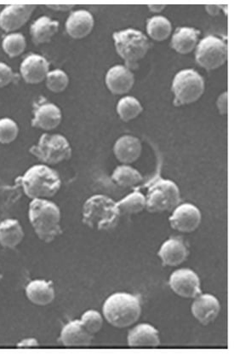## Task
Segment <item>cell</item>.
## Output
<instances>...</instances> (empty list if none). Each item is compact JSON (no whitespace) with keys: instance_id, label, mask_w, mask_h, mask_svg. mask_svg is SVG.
Returning a JSON list of instances; mask_svg holds the SVG:
<instances>
[{"instance_id":"6da1fadb","label":"cell","mask_w":234,"mask_h":354,"mask_svg":"<svg viewBox=\"0 0 234 354\" xmlns=\"http://www.w3.org/2000/svg\"><path fill=\"white\" fill-rule=\"evenodd\" d=\"M29 222L42 242L52 243L62 234L59 207L48 199L32 200L28 209Z\"/></svg>"},{"instance_id":"7a4b0ae2","label":"cell","mask_w":234,"mask_h":354,"mask_svg":"<svg viewBox=\"0 0 234 354\" xmlns=\"http://www.w3.org/2000/svg\"><path fill=\"white\" fill-rule=\"evenodd\" d=\"M142 313L140 299L126 292H117L105 301L102 313L113 327L126 328L134 326Z\"/></svg>"},{"instance_id":"3957f363","label":"cell","mask_w":234,"mask_h":354,"mask_svg":"<svg viewBox=\"0 0 234 354\" xmlns=\"http://www.w3.org/2000/svg\"><path fill=\"white\" fill-rule=\"evenodd\" d=\"M17 181L25 195L31 200L51 198L61 187V180L57 171L42 164L31 167Z\"/></svg>"},{"instance_id":"277c9868","label":"cell","mask_w":234,"mask_h":354,"mask_svg":"<svg viewBox=\"0 0 234 354\" xmlns=\"http://www.w3.org/2000/svg\"><path fill=\"white\" fill-rule=\"evenodd\" d=\"M120 216L121 214L117 203L108 196H90L83 206V223L99 232L115 229L119 224Z\"/></svg>"},{"instance_id":"5b68a950","label":"cell","mask_w":234,"mask_h":354,"mask_svg":"<svg viewBox=\"0 0 234 354\" xmlns=\"http://www.w3.org/2000/svg\"><path fill=\"white\" fill-rule=\"evenodd\" d=\"M117 53L122 58L126 67L130 71H137L139 63L148 54L149 40L144 32L130 28L115 32L113 35Z\"/></svg>"},{"instance_id":"8992f818","label":"cell","mask_w":234,"mask_h":354,"mask_svg":"<svg viewBox=\"0 0 234 354\" xmlns=\"http://www.w3.org/2000/svg\"><path fill=\"white\" fill-rule=\"evenodd\" d=\"M29 152L47 166L57 165L70 159L72 155L70 143L61 134L43 133Z\"/></svg>"},{"instance_id":"52a82bcc","label":"cell","mask_w":234,"mask_h":354,"mask_svg":"<svg viewBox=\"0 0 234 354\" xmlns=\"http://www.w3.org/2000/svg\"><path fill=\"white\" fill-rule=\"evenodd\" d=\"M175 107L196 103L206 91V82L199 73L193 69H184L175 75L171 86Z\"/></svg>"},{"instance_id":"ba28073f","label":"cell","mask_w":234,"mask_h":354,"mask_svg":"<svg viewBox=\"0 0 234 354\" xmlns=\"http://www.w3.org/2000/svg\"><path fill=\"white\" fill-rule=\"evenodd\" d=\"M146 209L150 214H163L173 211L181 203V193L175 182L159 178L150 186Z\"/></svg>"},{"instance_id":"9c48e42d","label":"cell","mask_w":234,"mask_h":354,"mask_svg":"<svg viewBox=\"0 0 234 354\" xmlns=\"http://www.w3.org/2000/svg\"><path fill=\"white\" fill-rule=\"evenodd\" d=\"M228 54V45L224 40L217 36H207L197 46L196 63L207 71H217L225 64Z\"/></svg>"},{"instance_id":"30bf717a","label":"cell","mask_w":234,"mask_h":354,"mask_svg":"<svg viewBox=\"0 0 234 354\" xmlns=\"http://www.w3.org/2000/svg\"><path fill=\"white\" fill-rule=\"evenodd\" d=\"M169 286L178 297L195 299L202 294L199 277L191 269H179L170 277Z\"/></svg>"},{"instance_id":"8fae6325","label":"cell","mask_w":234,"mask_h":354,"mask_svg":"<svg viewBox=\"0 0 234 354\" xmlns=\"http://www.w3.org/2000/svg\"><path fill=\"white\" fill-rule=\"evenodd\" d=\"M171 228L175 231L189 234L199 227L202 222V214L192 203L179 204L170 217Z\"/></svg>"},{"instance_id":"7c38bea8","label":"cell","mask_w":234,"mask_h":354,"mask_svg":"<svg viewBox=\"0 0 234 354\" xmlns=\"http://www.w3.org/2000/svg\"><path fill=\"white\" fill-rule=\"evenodd\" d=\"M61 122L62 113L58 106L46 100L45 98L35 104L34 118L31 122L32 127L50 131L59 127Z\"/></svg>"},{"instance_id":"4fadbf2b","label":"cell","mask_w":234,"mask_h":354,"mask_svg":"<svg viewBox=\"0 0 234 354\" xmlns=\"http://www.w3.org/2000/svg\"><path fill=\"white\" fill-rule=\"evenodd\" d=\"M36 7L31 5L6 6L0 12V28L6 32H12L23 28L30 19Z\"/></svg>"},{"instance_id":"5bb4252c","label":"cell","mask_w":234,"mask_h":354,"mask_svg":"<svg viewBox=\"0 0 234 354\" xmlns=\"http://www.w3.org/2000/svg\"><path fill=\"white\" fill-rule=\"evenodd\" d=\"M191 311L197 322L206 326L217 319L221 311V304L214 295L202 293L193 301Z\"/></svg>"},{"instance_id":"9a60e30c","label":"cell","mask_w":234,"mask_h":354,"mask_svg":"<svg viewBox=\"0 0 234 354\" xmlns=\"http://www.w3.org/2000/svg\"><path fill=\"white\" fill-rule=\"evenodd\" d=\"M190 251L184 241L180 237H171L162 244L158 252L164 266L177 268L188 260Z\"/></svg>"},{"instance_id":"2e32d148","label":"cell","mask_w":234,"mask_h":354,"mask_svg":"<svg viewBox=\"0 0 234 354\" xmlns=\"http://www.w3.org/2000/svg\"><path fill=\"white\" fill-rule=\"evenodd\" d=\"M21 77L29 85H38L46 80L50 72L49 62L38 54L29 55L20 66Z\"/></svg>"},{"instance_id":"e0dca14e","label":"cell","mask_w":234,"mask_h":354,"mask_svg":"<svg viewBox=\"0 0 234 354\" xmlns=\"http://www.w3.org/2000/svg\"><path fill=\"white\" fill-rule=\"evenodd\" d=\"M93 340L94 335L86 330L80 319L68 323L61 331L60 342L67 348L89 346Z\"/></svg>"},{"instance_id":"ac0fdd59","label":"cell","mask_w":234,"mask_h":354,"mask_svg":"<svg viewBox=\"0 0 234 354\" xmlns=\"http://www.w3.org/2000/svg\"><path fill=\"white\" fill-rule=\"evenodd\" d=\"M135 84L133 71L126 66L117 65L109 69L106 75V85L115 95H124L130 92Z\"/></svg>"},{"instance_id":"d6986e66","label":"cell","mask_w":234,"mask_h":354,"mask_svg":"<svg viewBox=\"0 0 234 354\" xmlns=\"http://www.w3.org/2000/svg\"><path fill=\"white\" fill-rule=\"evenodd\" d=\"M127 343L130 348H158L159 330L149 324H137L128 333Z\"/></svg>"},{"instance_id":"ffe728a7","label":"cell","mask_w":234,"mask_h":354,"mask_svg":"<svg viewBox=\"0 0 234 354\" xmlns=\"http://www.w3.org/2000/svg\"><path fill=\"white\" fill-rule=\"evenodd\" d=\"M94 25L92 14L85 10H76L69 15L66 21V31L72 39H81L92 32Z\"/></svg>"},{"instance_id":"44dd1931","label":"cell","mask_w":234,"mask_h":354,"mask_svg":"<svg viewBox=\"0 0 234 354\" xmlns=\"http://www.w3.org/2000/svg\"><path fill=\"white\" fill-rule=\"evenodd\" d=\"M113 153L117 160L124 165L133 164L141 158L142 145L139 138L131 135H124L116 141Z\"/></svg>"},{"instance_id":"7402d4cb","label":"cell","mask_w":234,"mask_h":354,"mask_svg":"<svg viewBox=\"0 0 234 354\" xmlns=\"http://www.w3.org/2000/svg\"><path fill=\"white\" fill-rule=\"evenodd\" d=\"M25 293L29 301L39 306H48L56 298L52 282L45 279L31 281L26 287Z\"/></svg>"},{"instance_id":"603a6c76","label":"cell","mask_w":234,"mask_h":354,"mask_svg":"<svg viewBox=\"0 0 234 354\" xmlns=\"http://www.w3.org/2000/svg\"><path fill=\"white\" fill-rule=\"evenodd\" d=\"M200 34V31L196 28H178L171 39V48L182 55L191 53L197 46Z\"/></svg>"},{"instance_id":"cb8c5ba5","label":"cell","mask_w":234,"mask_h":354,"mask_svg":"<svg viewBox=\"0 0 234 354\" xmlns=\"http://www.w3.org/2000/svg\"><path fill=\"white\" fill-rule=\"evenodd\" d=\"M24 231L19 221L7 218L0 222V245L13 250L23 242Z\"/></svg>"},{"instance_id":"d4e9b609","label":"cell","mask_w":234,"mask_h":354,"mask_svg":"<svg viewBox=\"0 0 234 354\" xmlns=\"http://www.w3.org/2000/svg\"><path fill=\"white\" fill-rule=\"evenodd\" d=\"M60 24L57 21L48 17H41L31 25L30 35L35 45L49 43L59 30Z\"/></svg>"},{"instance_id":"484cf974","label":"cell","mask_w":234,"mask_h":354,"mask_svg":"<svg viewBox=\"0 0 234 354\" xmlns=\"http://www.w3.org/2000/svg\"><path fill=\"white\" fill-rule=\"evenodd\" d=\"M112 180L122 188L134 187L144 180L140 171L129 165L116 167L112 174Z\"/></svg>"},{"instance_id":"4316f807","label":"cell","mask_w":234,"mask_h":354,"mask_svg":"<svg viewBox=\"0 0 234 354\" xmlns=\"http://www.w3.org/2000/svg\"><path fill=\"white\" fill-rule=\"evenodd\" d=\"M147 32L149 37L157 42H163L170 37L173 24L162 16H156L148 20Z\"/></svg>"},{"instance_id":"83f0119b","label":"cell","mask_w":234,"mask_h":354,"mask_svg":"<svg viewBox=\"0 0 234 354\" xmlns=\"http://www.w3.org/2000/svg\"><path fill=\"white\" fill-rule=\"evenodd\" d=\"M117 207L122 215H135L141 214L147 207V200L142 193L135 192L124 197L117 203Z\"/></svg>"},{"instance_id":"f1b7e54d","label":"cell","mask_w":234,"mask_h":354,"mask_svg":"<svg viewBox=\"0 0 234 354\" xmlns=\"http://www.w3.org/2000/svg\"><path fill=\"white\" fill-rule=\"evenodd\" d=\"M142 111H144V107L134 97H124L117 104V113L124 122H129L137 118Z\"/></svg>"},{"instance_id":"f546056e","label":"cell","mask_w":234,"mask_h":354,"mask_svg":"<svg viewBox=\"0 0 234 354\" xmlns=\"http://www.w3.org/2000/svg\"><path fill=\"white\" fill-rule=\"evenodd\" d=\"M27 41L20 32H12L6 35L2 41V48L10 58L19 57L24 53Z\"/></svg>"},{"instance_id":"4dcf8cb0","label":"cell","mask_w":234,"mask_h":354,"mask_svg":"<svg viewBox=\"0 0 234 354\" xmlns=\"http://www.w3.org/2000/svg\"><path fill=\"white\" fill-rule=\"evenodd\" d=\"M46 87L54 93H64L69 85L68 75L61 69L48 73L46 79Z\"/></svg>"},{"instance_id":"1f68e13d","label":"cell","mask_w":234,"mask_h":354,"mask_svg":"<svg viewBox=\"0 0 234 354\" xmlns=\"http://www.w3.org/2000/svg\"><path fill=\"white\" fill-rule=\"evenodd\" d=\"M18 134L19 127L14 120L10 118L0 119V144H12L17 140Z\"/></svg>"},{"instance_id":"d6a6232c","label":"cell","mask_w":234,"mask_h":354,"mask_svg":"<svg viewBox=\"0 0 234 354\" xmlns=\"http://www.w3.org/2000/svg\"><path fill=\"white\" fill-rule=\"evenodd\" d=\"M80 321L86 330L93 335L97 334L104 326V319L96 310H88L84 313Z\"/></svg>"},{"instance_id":"836d02e7","label":"cell","mask_w":234,"mask_h":354,"mask_svg":"<svg viewBox=\"0 0 234 354\" xmlns=\"http://www.w3.org/2000/svg\"><path fill=\"white\" fill-rule=\"evenodd\" d=\"M14 77L12 68L6 64L0 63V88L10 85Z\"/></svg>"},{"instance_id":"e575fe53","label":"cell","mask_w":234,"mask_h":354,"mask_svg":"<svg viewBox=\"0 0 234 354\" xmlns=\"http://www.w3.org/2000/svg\"><path fill=\"white\" fill-rule=\"evenodd\" d=\"M217 107L219 114L221 115H226L228 109V93L224 92L219 96L217 101Z\"/></svg>"},{"instance_id":"d590c367","label":"cell","mask_w":234,"mask_h":354,"mask_svg":"<svg viewBox=\"0 0 234 354\" xmlns=\"http://www.w3.org/2000/svg\"><path fill=\"white\" fill-rule=\"evenodd\" d=\"M39 342L35 338H26L18 342V348H37L39 346Z\"/></svg>"},{"instance_id":"8d00e7d4","label":"cell","mask_w":234,"mask_h":354,"mask_svg":"<svg viewBox=\"0 0 234 354\" xmlns=\"http://www.w3.org/2000/svg\"><path fill=\"white\" fill-rule=\"evenodd\" d=\"M223 8L222 6H206V10L211 17H217Z\"/></svg>"},{"instance_id":"74e56055","label":"cell","mask_w":234,"mask_h":354,"mask_svg":"<svg viewBox=\"0 0 234 354\" xmlns=\"http://www.w3.org/2000/svg\"><path fill=\"white\" fill-rule=\"evenodd\" d=\"M75 6L72 5H49L47 6V8L54 10H59V12H68V10H70L74 8Z\"/></svg>"},{"instance_id":"f35d334b","label":"cell","mask_w":234,"mask_h":354,"mask_svg":"<svg viewBox=\"0 0 234 354\" xmlns=\"http://www.w3.org/2000/svg\"><path fill=\"white\" fill-rule=\"evenodd\" d=\"M148 10L150 12L153 13H161L163 12L164 9H166V6L163 5H150L148 6Z\"/></svg>"},{"instance_id":"ab89813d","label":"cell","mask_w":234,"mask_h":354,"mask_svg":"<svg viewBox=\"0 0 234 354\" xmlns=\"http://www.w3.org/2000/svg\"><path fill=\"white\" fill-rule=\"evenodd\" d=\"M1 279H2V276H1V274H0V281H1Z\"/></svg>"}]
</instances>
